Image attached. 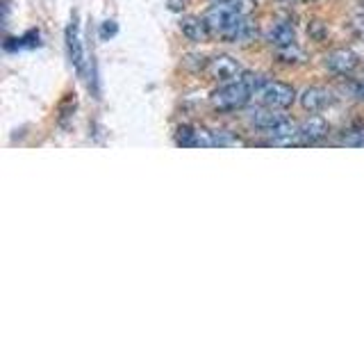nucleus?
Returning <instances> with one entry per match:
<instances>
[{
  "instance_id": "nucleus-1",
  "label": "nucleus",
  "mask_w": 364,
  "mask_h": 342,
  "mask_svg": "<svg viewBox=\"0 0 364 342\" xmlns=\"http://www.w3.org/2000/svg\"><path fill=\"white\" fill-rule=\"evenodd\" d=\"M250 11H253V3H250V0H228V3H216L208 11L205 21L210 23V28L214 32L221 34L225 28H230L239 19H246Z\"/></svg>"
},
{
  "instance_id": "nucleus-3",
  "label": "nucleus",
  "mask_w": 364,
  "mask_h": 342,
  "mask_svg": "<svg viewBox=\"0 0 364 342\" xmlns=\"http://www.w3.org/2000/svg\"><path fill=\"white\" fill-rule=\"evenodd\" d=\"M253 98V91H250L242 80H235V83H225L221 89H216L212 94V105L216 110L230 112V110H239L244 108L246 103Z\"/></svg>"
},
{
  "instance_id": "nucleus-8",
  "label": "nucleus",
  "mask_w": 364,
  "mask_h": 342,
  "mask_svg": "<svg viewBox=\"0 0 364 342\" xmlns=\"http://www.w3.org/2000/svg\"><path fill=\"white\" fill-rule=\"evenodd\" d=\"M180 30L182 34L189 39V41H208L210 37V23L205 21V19H196V16H187V19H182L180 21Z\"/></svg>"
},
{
  "instance_id": "nucleus-6",
  "label": "nucleus",
  "mask_w": 364,
  "mask_h": 342,
  "mask_svg": "<svg viewBox=\"0 0 364 342\" xmlns=\"http://www.w3.org/2000/svg\"><path fill=\"white\" fill-rule=\"evenodd\" d=\"M360 64V57L348 51V48H341V51H333L328 57H326V66L330 71H335L339 76H346V73H353L355 71V66Z\"/></svg>"
},
{
  "instance_id": "nucleus-10",
  "label": "nucleus",
  "mask_w": 364,
  "mask_h": 342,
  "mask_svg": "<svg viewBox=\"0 0 364 342\" xmlns=\"http://www.w3.org/2000/svg\"><path fill=\"white\" fill-rule=\"evenodd\" d=\"M221 37L228 39V41H235V43L237 41H248V39L255 37V26L248 21V16L246 19H239L237 23H232L230 28H225L221 32Z\"/></svg>"
},
{
  "instance_id": "nucleus-15",
  "label": "nucleus",
  "mask_w": 364,
  "mask_h": 342,
  "mask_svg": "<svg viewBox=\"0 0 364 342\" xmlns=\"http://www.w3.org/2000/svg\"><path fill=\"white\" fill-rule=\"evenodd\" d=\"M193 140H196V128L193 125H180L176 133V144L178 146H193Z\"/></svg>"
},
{
  "instance_id": "nucleus-11",
  "label": "nucleus",
  "mask_w": 364,
  "mask_h": 342,
  "mask_svg": "<svg viewBox=\"0 0 364 342\" xmlns=\"http://www.w3.org/2000/svg\"><path fill=\"white\" fill-rule=\"evenodd\" d=\"M280 119H282V114H278L273 108H269V110H253V112L248 114V121L253 123L255 128L264 130V133H269Z\"/></svg>"
},
{
  "instance_id": "nucleus-20",
  "label": "nucleus",
  "mask_w": 364,
  "mask_h": 342,
  "mask_svg": "<svg viewBox=\"0 0 364 342\" xmlns=\"http://www.w3.org/2000/svg\"><path fill=\"white\" fill-rule=\"evenodd\" d=\"M214 3H228V0H214Z\"/></svg>"
},
{
  "instance_id": "nucleus-16",
  "label": "nucleus",
  "mask_w": 364,
  "mask_h": 342,
  "mask_svg": "<svg viewBox=\"0 0 364 342\" xmlns=\"http://www.w3.org/2000/svg\"><path fill=\"white\" fill-rule=\"evenodd\" d=\"M216 146H244V142L239 137H232L230 133H216Z\"/></svg>"
},
{
  "instance_id": "nucleus-14",
  "label": "nucleus",
  "mask_w": 364,
  "mask_h": 342,
  "mask_svg": "<svg viewBox=\"0 0 364 342\" xmlns=\"http://www.w3.org/2000/svg\"><path fill=\"white\" fill-rule=\"evenodd\" d=\"M193 146H196V148L216 146V133H212L208 128H196V140H193Z\"/></svg>"
},
{
  "instance_id": "nucleus-9",
  "label": "nucleus",
  "mask_w": 364,
  "mask_h": 342,
  "mask_svg": "<svg viewBox=\"0 0 364 342\" xmlns=\"http://www.w3.org/2000/svg\"><path fill=\"white\" fill-rule=\"evenodd\" d=\"M330 100H333V98H330V91H326V89H321V87H310V89H305L303 94H301V105H303L307 112H318V110H323Z\"/></svg>"
},
{
  "instance_id": "nucleus-12",
  "label": "nucleus",
  "mask_w": 364,
  "mask_h": 342,
  "mask_svg": "<svg viewBox=\"0 0 364 342\" xmlns=\"http://www.w3.org/2000/svg\"><path fill=\"white\" fill-rule=\"evenodd\" d=\"M269 41L276 46V48H282V46H291L296 43V32L289 23H278V26H273L271 32H269Z\"/></svg>"
},
{
  "instance_id": "nucleus-4",
  "label": "nucleus",
  "mask_w": 364,
  "mask_h": 342,
  "mask_svg": "<svg viewBox=\"0 0 364 342\" xmlns=\"http://www.w3.org/2000/svg\"><path fill=\"white\" fill-rule=\"evenodd\" d=\"M208 68L212 78H216L219 83H235V80H239L244 73V68L239 66V62L228 55H219V57H214V60H210Z\"/></svg>"
},
{
  "instance_id": "nucleus-13",
  "label": "nucleus",
  "mask_w": 364,
  "mask_h": 342,
  "mask_svg": "<svg viewBox=\"0 0 364 342\" xmlns=\"http://www.w3.org/2000/svg\"><path fill=\"white\" fill-rule=\"evenodd\" d=\"M276 53H278V60L284 62V64H296V62L303 60V51L296 43L282 46V48H276Z\"/></svg>"
},
{
  "instance_id": "nucleus-5",
  "label": "nucleus",
  "mask_w": 364,
  "mask_h": 342,
  "mask_svg": "<svg viewBox=\"0 0 364 342\" xmlns=\"http://www.w3.org/2000/svg\"><path fill=\"white\" fill-rule=\"evenodd\" d=\"M66 51L68 57H71V64L77 73L85 71V46L82 39H80V28H77V16H73V21L68 23L66 28Z\"/></svg>"
},
{
  "instance_id": "nucleus-17",
  "label": "nucleus",
  "mask_w": 364,
  "mask_h": 342,
  "mask_svg": "<svg viewBox=\"0 0 364 342\" xmlns=\"http://www.w3.org/2000/svg\"><path fill=\"white\" fill-rule=\"evenodd\" d=\"M117 34V23L114 21H105L102 23V28H100V39H109Z\"/></svg>"
},
{
  "instance_id": "nucleus-19",
  "label": "nucleus",
  "mask_w": 364,
  "mask_h": 342,
  "mask_svg": "<svg viewBox=\"0 0 364 342\" xmlns=\"http://www.w3.org/2000/svg\"><path fill=\"white\" fill-rule=\"evenodd\" d=\"M358 96H360V98H362V100H364V85H362V87H360V89H358Z\"/></svg>"
},
{
  "instance_id": "nucleus-2",
  "label": "nucleus",
  "mask_w": 364,
  "mask_h": 342,
  "mask_svg": "<svg viewBox=\"0 0 364 342\" xmlns=\"http://www.w3.org/2000/svg\"><path fill=\"white\" fill-rule=\"evenodd\" d=\"M253 96L262 103V105L273 108V110H284V108L294 105L296 91H294V87L278 83V80H264Z\"/></svg>"
},
{
  "instance_id": "nucleus-7",
  "label": "nucleus",
  "mask_w": 364,
  "mask_h": 342,
  "mask_svg": "<svg viewBox=\"0 0 364 342\" xmlns=\"http://www.w3.org/2000/svg\"><path fill=\"white\" fill-rule=\"evenodd\" d=\"M328 130H330L328 121L323 117H310L299 125V137L303 140V144H314V142H321L328 135Z\"/></svg>"
},
{
  "instance_id": "nucleus-18",
  "label": "nucleus",
  "mask_w": 364,
  "mask_h": 342,
  "mask_svg": "<svg viewBox=\"0 0 364 342\" xmlns=\"http://www.w3.org/2000/svg\"><path fill=\"white\" fill-rule=\"evenodd\" d=\"M168 9L171 11H182V9H185V0H168Z\"/></svg>"
}]
</instances>
